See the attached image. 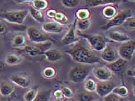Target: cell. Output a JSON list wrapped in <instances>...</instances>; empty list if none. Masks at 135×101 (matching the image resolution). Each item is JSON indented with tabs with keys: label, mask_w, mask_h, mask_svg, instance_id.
<instances>
[{
	"label": "cell",
	"mask_w": 135,
	"mask_h": 101,
	"mask_svg": "<svg viewBox=\"0 0 135 101\" xmlns=\"http://www.w3.org/2000/svg\"><path fill=\"white\" fill-rule=\"evenodd\" d=\"M9 79L13 83L22 88H28L31 85V80L28 77L20 75H12Z\"/></svg>",
	"instance_id": "14"
},
{
	"label": "cell",
	"mask_w": 135,
	"mask_h": 101,
	"mask_svg": "<svg viewBox=\"0 0 135 101\" xmlns=\"http://www.w3.org/2000/svg\"><path fill=\"white\" fill-rule=\"evenodd\" d=\"M90 68L87 65H79L73 67L70 70L69 77L73 82L79 83L85 80L88 76Z\"/></svg>",
	"instance_id": "5"
},
{
	"label": "cell",
	"mask_w": 135,
	"mask_h": 101,
	"mask_svg": "<svg viewBox=\"0 0 135 101\" xmlns=\"http://www.w3.org/2000/svg\"><path fill=\"white\" fill-rule=\"evenodd\" d=\"M30 13L31 16L39 23H44V17L43 13L41 12V10H38L37 9L31 7L30 9Z\"/></svg>",
	"instance_id": "22"
},
{
	"label": "cell",
	"mask_w": 135,
	"mask_h": 101,
	"mask_svg": "<svg viewBox=\"0 0 135 101\" xmlns=\"http://www.w3.org/2000/svg\"><path fill=\"white\" fill-rule=\"evenodd\" d=\"M115 84L109 80L100 81L96 85L95 91L100 97L103 98L113 91Z\"/></svg>",
	"instance_id": "10"
},
{
	"label": "cell",
	"mask_w": 135,
	"mask_h": 101,
	"mask_svg": "<svg viewBox=\"0 0 135 101\" xmlns=\"http://www.w3.org/2000/svg\"><path fill=\"white\" fill-rule=\"evenodd\" d=\"M108 36L110 39L117 42L122 43L131 39L127 34L117 31H110L108 33Z\"/></svg>",
	"instance_id": "17"
},
{
	"label": "cell",
	"mask_w": 135,
	"mask_h": 101,
	"mask_svg": "<svg viewBox=\"0 0 135 101\" xmlns=\"http://www.w3.org/2000/svg\"><path fill=\"white\" fill-rule=\"evenodd\" d=\"M50 92L49 91H42L37 92L36 97L34 101H45L48 100L50 97Z\"/></svg>",
	"instance_id": "27"
},
{
	"label": "cell",
	"mask_w": 135,
	"mask_h": 101,
	"mask_svg": "<svg viewBox=\"0 0 135 101\" xmlns=\"http://www.w3.org/2000/svg\"><path fill=\"white\" fill-rule=\"evenodd\" d=\"M79 100L81 101H91L93 100V97L90 92H83L79 95Z\"/></svg>",
	"instance_id": "30"
},
{
	"label": "cell",
	"mask_w": 135,
	"mask_h": 101,
	"mask_svg": "<svg viewBox=\"0 0 135 101\" xmlns=\"http://www.w3.org/2000/svg\"><path fill=\"white\" fill-rule=\"evenodd\" d=\"M77 34L78 36L86 39L91 47L96 51L101 52L107 45L106 40L100 35L85 34L80 30L77 31Z\"/></svg>",
	"instance_id": "3"
},
{
	"label": "cell",
	"mask_w": 135,
	"mask_h": 101,
	"mask_svg": "<svg viewBox=\"0 0 135 101\" xmlns=\"http://www.w3.org/2000/svg\"><path fill=\"white\" fill-rule=\"evenodd\" d=\"M93 74L96 79L99 81L109 80L113 73L107 66H99L93 69Z\"/></svg>",
	"instance_id": "13"
},
{
	"label": "cell",
	"mask_w": 135,
	"mask_h": 101,
	"mask_svg": "<svg viewBox=\"0 0 135 101\" xmlns=\"http://www.w3.org/2000/svg\"><path fill=\"white\" fill-rule=\"evenodd\" d=\"M14 86L11 83L7 81L0 82V94L2 97H9L14 91Z\"/></svg>",
	"instance_id": "18"
},
{
	"label": "cell",
	"mask_w": 135,
	"mask_h": 101,
	"mask_svg": "<svg viewBox=\"0 0 135 101\" xmlns=\"http://www.w3.org/2000/svg\"><path fill=\"white\" fill-rule=\"evenodd\" d=\"M33 4L34 8L38 10H42L45 9L48 6V2L46 0H34L33 1Z\"/></svg>",
	"instance_id": "26"
},
{
	"label": "cell",
	"mask_w": 135,
	"mask_h": 101,
	"mask_svg": "<svg viewBox=\"0 0 135 101\" xmlns=\"http://www.w3.org/2000/svg\"><path fill=\"white\" fill-rule=\"evenodd\" d=\"M51 43L48 42L38 43L37 45L25 46L21 48L16 49L20 54L28 57H36L44 53L45 51L50 48Z\"/></svg>",
	"instance_id": "2"
},
{
	"label": "cell",
	"mask_w": 135,
	"mask_h": 101,
	"mask_svg": "<svg viewBox=\"0 0 135 101\" xmlns=\"http://www.w3.org/2000/svg\"><path fill=\"white\" fill-rule=\"evenodd\" d=\"M112 92L122 98L127 97L128 94V89L125 86H120L118 87H115L113 89Z\"/></svg>",
	"instance_id": "24"
},
{
	"label": "cell",
	"mask_w": 135,
	"mask_h": 101,
	"mask_svg": "<svg viewBox=\"0 0 135 101\" xmlns=\"http://www.w3.org/2000/svg\"><path fill=\"white\" fill-rule=\"evenodd\" d=\"M28 13L27 10L5 11L0 13V17L9 23L21 24L24 22Z\"/></svg>",
	"instance_id": "4"
},
{
	"label": "cell",
	"mask_w": 135,
	"mask_h": 101,
	"mask_svg": "<svg viewBox=\"0 0 135 101\" xmlns=\"http://www.w3.org/2000/svg\"><path fill=\"white\" fill-rule=\"evenodd\" d=\"M89 14V12L86 9H80L77 13V17L80 20L88 19Z\"/></svg>",
	"instance_id": "35"
},
{
	"label": "cell",
	"mask_w": 135,
	"mask_h": 101,
	"mask_svg": "<svg viewBox=\"0 0 135 101\" xmlns=\"http://www.w3.org/2000/svg\"><path fill=\"white\" fill-rule=\"evenodd\" d=\"M42 73L45 77L48 78V79H51V78H52L55 76L56 71L52 67H47L44 69Z\"/></svg>",
	"instance_id": "31"
},
{
	"label": "cell",
	"mask_w": 135,
	"mask_h": 101,
	"mask_svg": "<svg viewBox=\"0 0 135 101\" xmlns=\"http://www.w3.org/2000/svg\"><path fill=\"white\" fill-rule=\"evenodd\" d=\"M76 25L80 31H84L88 29L90 26V21L88 19L79 20L77 21Z\"/></svg>",
	"instance_id": "23"
},
{
	"label": "cell",
	"mask_w": 135,
	"mask_h": 101,
	"mask_svg": "<svg viewBox=\"0 0 135 101\" xmlns=\"http://www.w3.org/2000/svg\"><path fill=\"white\" fill-rule=\"evenodd\" d=\"M5 66L6 65L5 63L2 61H0V73L5 70Z\"/></svg>",
	"instance_id": "42"
},
{
	"label": "cell",
	"mask_w": 135,
	"mask_h": 101,
	"mask_svg": "<svg viewBox=\"0 0 135 101\" xmlns=\"http://www.w3.org/2000/svg\"><path fill=\"white\" fill-rule=\"evenodd\" d=\"M127 74L128 76H129L131 77H132V76H134V71L132 70V69H129L127 70Z\"/></svg>",
	"instance_id": "40"
},
{
	"label": "cell",
	"mask_w": 135,
	"mask_h": 101,
	"mask_svg": "<svg viewBox=\"0 0 135 101\" xmlns=\"http://www.w3.org/2000/svg\"><path fill=\"white\" fill-rule=\"evenodd\" d=\"M59 22L60 23H64L65 22H67V17L64 15L63 14L61 13H56L55 17Z\"/></svg>",
	"instance_id": "37"
},
{
	"label": "cell",
	"mask_w": 135,
	"mask_h": 101,
	"mask_svg": "<svg viewBox=\"0 0 135 101\" xmlns=\"http://www.w3.org/2000/svg\"><path fill=\"white\" fill-rule=\"evenodd\" d=\"M27 35L31 42L36 43H42L48 42L49 37L42 31L35 27H30L27 29Z\"/></svg>",
	"instance_id": "8"
},
{
	"label": "cell",
	"mask_w": 135,
	"mask_h": 101,
	"mask_svg": "<svg viewBox=\"0 0 135 101\" xmlns=\"http://www.w3.org/2000/svg\"><path fill=\"white\" fill-rule=\"evenodd\" d=\"M26 39L25 37L22 34H17L15 35L12 41V45L13 47L16 49L21 48L25 46Z\"/></svg>",
	"instance_id": "21"
},
{
	"label": "cell",
	"mask_w": 135,
	"mask_h": 101,
	"mask_svg": "<svg viewBox=\"0 0 135 101\" xmlns=\"http://www.w3.org/2000/svg\"><path fill=\"white\" fill-rule=\"evenodd\" d=\"M76 23H77V20L74 22L68 32L61 39V42L63 44L66 45H71L73 43L77 42L79 40L78 37H77V30H76Z\"/></svg>",
	"instance_id": "12"
},
{
	"label": "cell",
	"mask_w": 135,
	"mask_h": 101,
	"mask_svg": "<svg viewBox=\"0 0 135 101\" xmlns=\"http://www.w3.org/2000/svg\"><path fill=\"white\" fill-rule=\"evenodd\" d=\"M119 57L117 49L111 45H106L101 51V59L108 63L112 62Z\"/></svg>",
	"instance_id": "11"
},
{
	"label": "cell",
	"mask_w": 135,
	"mask_h": 101,
	"mask_svg": "<svg viewBox=\"0 0 135 101\" xmlns=\"http://www.w3.org/2000/svg\"><path fill=\"white\" fill-rule=\"evenodd\" d=\"M37 91L36 89H30L24 95V99L26 101H34L36 97Z\"/></svg>",
	"instance_id": "28"
},
{
	"label": "cell",
	"mask_w": 135,
	"mask_h": 101,
	"mask_svg": "<svg viewBox=\"0 0 135 101\" xmlns=\"http://www.w3.org/2000/svg\"><path fill=\"white\" fill-rule=\"evenodd\" d=\"M0 46H1V43H0Z\"/></svg>",
	"instance_id": "45"
},
{
	"label": "cell",
	"mask_w": 135,
	"mask_h": 101,
	"mask_svg": "<svg viewBox=\"0 0 135 101\" xmlns=\"http://www.w3.org/2000/svg\"><path fill=\"white\" fill-rule=\"evenodd\" d=\"M132 11L130 10H124L119 12L111 18L106 24L102 26L101 28L103 30H108L111 28L121 25L124 24L128 18L132 16Z\"/></svg>",
	"instance_id": "6"
},
{
	"label": "cell",
	"mask_w": 135,
	"mask_h": 101,
	"mask_svg": "<svg viewBox=\"0 0 135 101\" xmlns=\"http://www.w3.org/2000/svg\"><path fill=\"white\" fill-rule=\"evenodd\" d=\"M122 0H86V5L89 7H96L98 6L121 2Z\"/></svg>",
	"instance_id": "19"
},
{
	"label": "cell",
	"mask_w": 135,
	"mask_h": 101,
	"mask_svg": "<svg viewBox=\"0 0 135 101\" xmlns=\"http://www.w3.org/2000/svg\"><path fill=\"white\" fill-rule=\"evenodd\" d=\"M54 95L57 99H61V98H63V95L62 94V92H61V89H57V90H56L54 92Z\"/></svg>",
	"instance_id": "39"
},
{
	"label": "cell",
	"mask_w": 135,
	"mask_h": 101,
	"mask_svg": "<svg viewBox=\"0 0 135 101\" xmlns=\"http://www.w3.org/2000/svg\"><path fill=\"white\" fill-rule=\"evenodd\" d=\"M63 28L62 25L56 22H47L42 25V30L48 33L59 34L63 31Z\"/></svg>",
	"instance_id": "15"
},
{
	"label": "cell",
	"mask_w": 135,
	"mask_h": 101,
	"mask_svg": "<svg viewBox=\"0 0 135 101\" xmlns=\"http://www.w3.org/2000/svg\"><path fill=\"white\" fill-rule=\"evenodd\" d=\"M34 0H15V1L18 2H30V1H33Z\"/></svg>",
	"instance_id": "43"
},
{
	"label": "cell",
	"mask_w": 135,
	"mask_h": 101,
	"mask_svg": "<svg viewBox=\"0 0 135 101\" xmlns=\"http://www.w3.org/2000/svg\"><path fill=\"white\" fill-rule=\"evenodd\" d=\"M56 13V12H55V10H51L48 12V15L50 17H54Z\"/></svg>",
	"instance_id": "41"
},
{
	"label": "cell",
	"mask_w": 135,
	"mask_h": 101,
	"mask_svg": "<svg viewBox=\"0 0 135 101\" xmlns=\"http://www.w3.org/2000/svg\"><path fill=\"white\" fill-rule=\"evenodd\" d=\"M124 24L128 29L130 30H134L135 28V21H134V17L131 16L129 17L125 22L124 23Z\"/></svg>",
	"instance_id": "33"
},
{
	"label": "cell",
	"mask_w": 135,
	"mask_h": 101,
	"mask_svg": "<svg viewBox=\"0 0 135 101\" xmlns=\"http://www.w3.org/2000/svg\"><path fill=\"white\" fill-rule=\"evenodd\" d=\"M22 61V57L15 54H9L5 57V62L8 65H16Z\"/></svg>",
	"instance_id": "20"
},
{
	"label": "cell",
	"mask_w": 135,
	"mask_h": 101,
	"mask_svg": "<svg viewBox=\"0 0 135 101\" xmlns=\"http://www.w3.org/2000/svg\"><path fill=\"white\" fill-rule=\"evenodd\" d=\"M61 3L64 7L67 8H74L77 7L79 0H61Z\"/></svg>",
	"instance_id": "34"
},
{
	"label": "cell",
	"mask_w": 135,
	"mask_h": 101,
	"mask_svg": "<svg viewBox=\"0 0 135 101\" xmlns=\"http://www.w3.org/2000/svg\"><path fill=\"white\" fill-rule=\"evenodd\" d=\"M96 85L95 81L92 79H88L86 80L85 83V88L86 91L89 92H93L95 91L96 89Z\"/></svg>",
	"instance_id": "29"
},
{
	"label": "cell",
	"mask_w": 135,
	"mask_h": 101,
	"mask_svg": "<svg viewBox=\"0 0 135 101\" xmlns=\"http://www.w3.org/2000/svg\"><path fill=\"white\" fill-rule=\"evenodd\" d=\"M66 53L71 59L78 63L90 65L100 62V59L94 54L93 51L81 42H76L71 48L66 50Z\"/></svg>",
	"instance_id": "1"
},
{
	"label": "cell",
	"mask_w": 135,
	"mask_h": 101,
	"mask_svg": "<svg viewBox=\"0 0 135 101\" xmlns=\"http://www.w3.org/2000/svg\"><path fill=\"white\" fill-rule=\"evenodd\" d=\"M61 90L62 92L63 97L67 98H71L73 97V92L71 89L67 87H63Z\"/></svg>",
	"instance_id": "36"
},
{
	"label": "cell",
	"mask_w": 135,
	"mask_h": 101,
	"mask_svg": "<svg viewBox=\"0 0 135 101\" xmlns=\"http://www.w3.org/2000/svg\"><path fill=\"white\" fill-rule=\"evenodd\" d=\"M127 65V61L123 59L121 57H119L115 61L108 63L107 67L110 69L112 73L117 75H122L126 71Z\"/></svg>",
	"instance_id": "9"
},
{
	"label": "cell",
	"mask_w": 135,
	"mask_h": 101,
	"mask_svg": "<svg viewBox=\"0 0 135 101\" xmlns=\"http://www.w3.org/2000/svg\"><path fill=\"white\" fill-rule=\"evenodd\" d=\"M8 27L5 23L0 20V35H2L7 33Z\"/></svg>",
	"instance_id": "38"
},
{
	"label": "cell",
	"mask_w": 135,
	"mask_h": 101,
	"mask_svg": "<svg viewBox=\"0 0 135 101\" xmlns=\"http://www.w3.org/2000/svg\"><path fill=\"white\" fill-rule=\"evenodd\" d=\"M117 11L115 8L111 7V6H108L105 7L103 11V14L104 16L107 19L112 18L114 15H115Z\"/></svg>",
	"instance_id": "25"
},
{
	"label": "cell",
	"mask_w": 135,
	"mask_h": 101,
	"mask_svg": "<svg viewBox=\"0 0 135 101\" xmlns=\"http://www.w3.org/2000/svg\"><path fill=\"white\" fill-rule=\"evenodd\" d=\"M129 1H133V2H134V1H135V0H129Z\"/></svg>",
	"instance_id": "44"
},
{
	"label": "cell",
	"mask_w": 135,
	"mask_h": 101,
	"mask_svg": "<svg viewBox=\"0 0 135 101\" xmlns=\"http://www.w3.org/2000/svg\"><path fill=\"white\" fill-rule=\"evenodd\" d=\"M121 97L118 96V95L114 94V92H111L110 94L107 95L106 96L103 97V100L104 101H119L121 100Z\"/></svg>",
	"instance_id": "32"
},
{
	"label": "cell",
	"mask_w": 135,
	"mask_h": 101,
	"mask_svg": "<svg viewBox=\"0 0 135 101\" xmlns=\"http://www.w3.org/2000/svg\"><path fill=\"white\" fill-rule=\"evenodd\" d=\"M44 55L50 62L57 61L63 58L62 54L55 49L49 48L47 49L46 51H45Z\"/></svg>",
	"instance_id": "16"
},
{
	"label": "cell",
	"mask_w": 135,
	"mask_h": 101,
	"mask_svg": "<svg viewBox=\"0 0 135 101\" xmlns=\"http://www.w3.org/2000/svg\"><path fill=\"white\" fill-rule=\"evenodd\" d=\"M135 50V42L133 40L122 42L118 49V54L120 57L126 61H131L132 59Z\"/></svg>",
	"instance_id": "7"
}]
</instances>
